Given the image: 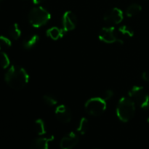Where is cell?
<instances>
[{"mask_svg":"<svg viewBox=\"0 0 149 149\" xmlns=\"http://www.w3.org/2000/svg\"><path fill=\"white\" fill-rule=\"evenodd\" d=\"M124 19V13L118 7H113L108 10L103 16V20L108 23L118 25L122 22Z\"/></svg>","mask_w":149,"mask_h":149,"instance_id":"7","label":"cell"},{"mask_svg":"<svg viewBox=\"0 0 149 149\" xmlns=\"http://www.w3.org/2000/svg\"><path fill=\"white\" fill-rule=\"evenodd\" d=\"M4 80L10 88L20 90L29 81V75L24 68L19 65H12L4 76Z\"/></svg>","mask_w":149,"mask_h":149,"instance_id":"1","label":"cell"},{"mask_svg":"<svg viewBox=\"0 0 149 149\" xmlns=\"http://www.w3.org/2000/svg\"><path fill=\"white\" fill-rule=\"evenodd\" d=\"M99 39L101 42L106 44H122L124 43L123 39L119 37L118 32L113 26L103 27L99 32Z\"/></svg>","mask_w":149,"mask_h":149,"instance_id":"6","label":"cell"},{"mask_svg":"<svg viewBox=\"0 0 149 149\" xmlns=\"http://www.w3.org/2000/svg\"><path fill=\"white\" fill-rule=\"evenodd\" d=\"M10 64V58H9L8 55L7 53H5L3 51L0 52V67L4 69L8 68L9 65Z\"/></svg>","mask_w":149,"mask_h":149,"instance_id":"19","label":"cell"},{"mask_svg":"<svg viewBox=\"0 0 149 149\" xmlns=\"http://www.w3.org/2000/svg\"><path fill=\"white\" fill-rule=\"evenodd\" d=\"M118 33H119L122 36H125V37L131 38L134 36V31L130 26H126V25H123V26H120L119 28V29H118Z\"/></svg>","mask_w":149,"mask_h":149,"instance_id":"18","label":"cell"},{"mask_svg":"<svg viewBox=\"0 0 149 149\" xmlns=\"http://www.w3.org/2000/svg\"><path fill=\"white\" fill-rule=\"evenodd\" d=\"M65 33V32L64 31L63 29H60V28L56 27V26H53V27L50 28V29L47 31L46 34L52 40L57 41L63 37Z\"/></svg>","mask_w":149,"mask_h":149,"instance_id":"12","label":"cell"},{"mask_svg":"<svg viewBox=\"0 0 149 149\" xmlns=\"http://www.w3.org/2000/svg\"><path fill=\"white\" fill-rule=\"evenodd\" d=\"M79 142V136L74 132H70L63 137L60 142L61 149H72L77 145Z\"/></svg>","mask_w":149,"mask_h":149,"instance_id":"10","label":"cell"},{"mask_svg":"<svg viewBox=\"0 0 149 149\" xmlns=\"http://www.w3.org/2000/svg\"><path fill=\"white\" fill-rule=\"evenodd\" d=\"M51 18L50 13L44 7H35L28 14V20L33 28H40L46 25Z\"/></svg>","mask_w":149,"mask_h":149,"instance_id":"3","label":"cell"},{"mask_svg":"<svg viewBox=\"0 0 149 149\" xmlns=\"http://www.w3.org/2000/svg\"><path fill=\"white\" fill-rule=\"evenodd\" d=\"M113 96V92L111 90H107L104 92L103 95V98L106 101H108L109 100L111 99Z\"/></svg>","mask_w":149,"mask_h":149,"instance_id":"22","label":"cell"},{"mask_svg":"<svg viewBox=\"0 0 149 149\" xmlns=\"http://www.w3.org/2000/svg\"><path fill=\"white\" fill-rule=\"evenodd\" d=\"M77 15L73 12L66 11L62 17V29L65 33L71 31L77 27Z\"/></svg>","mask_w":149,"mask_h":149,"instance_id":"8","label":"cell"},{"mask_svg":"<svg viewBox=\"0 0 149 149\" xmlns=\"http://www.w3.org/2000/svg\"><path fill=\"white\" fill-rule=\"evenodd\" d=\"M136 111V104L130 97H122L116 106V116L122 122H130L134 117Z\"/></svg>","mask_w":149,"mask_h":149,"instance_id":"2","label":"cell"},{"mask_svg":"<svg viewBox=\"0 0 149 149\" xmlns=\"http://www.w3.org/2000/svg\"><path fill=\"white\" fill-rule=\"evenodd\" d=\"M129 97L143 109L149 108V94L141 86H134L130 90Z\"/></svg>","mask_w":149,"mask_h":149,"instance_id":"4","label":"cell"},{"mask_svg":"<svg viewBox=\"0 0 149 149\" xmlns=\"http://www.w3.org/2000/svg\"><path fill=\"white\" fill-rule=\"evenodd\" d=\"M2 1V0H0V1Z\"/></svg>","mask_w":149,"mask_h":149,"instance_id":"27","label":"cell"},{"mask_svg":"<svg viewBox=\"0 0 149 149\" xmlns=\"http://www.w3.org/2000/svg\"><path fill=\"white\" fill-rule=\"evenodd\" d=\"M45 0H32L33 3L34 4H40L42 3H43Z\"/></svg>","mask_w":149,"mask_h":149,"instance_id":"24","label":"cell"},{"mask_svg":"<svg viewBox=\"0 0 149 149\" xmlns=\"http://www.w3.org/2000/svg\"><path fill=\"white\" fill-rule=\"evenodd\" d=\"M43 101L48 106H54L58 104V100L52 95H45L43 96Z\"/></svg>","mask_w":149,"mask_h":149,"instance_id":"21","label":"cell"},{"mask_svg":"<svg viewBox=\"0 0 149 149\" xmlns=\"http://www.w3.org/2000/svg\"><path fill=\"white\" fill-rule=\"evenodd\" d=\"M144 1H149V0H144Z\"/></svg>","mask_w":149,"mask_h":149,"instance_id":"26","label":"cell"},{"mask_svg":"<svg viewBox=\"0 0 149 149\" xmlns=\"http://www.w3.org/2000/svg\"><path fill=\"white\" fill-rule=\"evenodd\" d=\"M147 122H148V123L149 124V117L148 118V119H147Z\"/></svg>","mask_w":149,"mask_h":149,"instance_id":"25","label":"cell"},{"mask_svg":"<svg viewBox=\"0 0 149 149\" xmlns=\"http://www.w3.org/2000/svg\"><path fill=\"white\" fill-rule=\"evenodd\" d=\"M141 10H142V7L140 4H137V3H134V4H130L126 9L125 14L128 17H132L139 14Z\"/></svg>","mask_w":149,"mask_h":149,"instance_id":"14","label":"cell"},{"mask_svg":"<svg viewBox=\"0 0 149 149\" xmlns=\"http://www.w3.org/2000/svg\"><path fill=\"white\" fill-rule=\"evenodd\" d=\"M142 79L146 82H149V71H146L143 73Z\"/></svg>","mask_w":149,"mask_h":149,"instance_id":"23","label":"cell"},{"mask_svg":"<svg viewBox=\"0 0 149 149\" xmlns=\"http://www.w3.org/2000/svg\"><path fill=\"white\" fill-rule=\"evenodd\" d=\"M54 140V136L40 137L33 140L31 143L30 149H49V142Z\"/></svg>","mask_w":149,"mask_h":149,"instance_id":"11","label":"cell"},{"mask_svg":"<svg viewBox=\"0 0 149 149\" xmlns=\"http://www.w3.org/2000/svg\"><path fill=\"white\" fill-rule=\"evenodd\" d=\"M39 36L38 35H31L24 39L23 42V47L26 49H32L39 42Z\"/></svg>","mask_w":149,"mask_h":149,"instance_id":"13","label":"cell"},{"mask_svg":"<svg viewBox=\"0 0 149 149\" xmlns=\"http://www.w3.org/2000/svg\"><path fill=\"white\" fill-rule=\"evenodd\" d=\"M12 42L8 38L0 36V51H5L11 47Z\"/></svg>","mask_w":149,"mask_h":149,"instance_id":"20","label":"cell"},{"mask_svg":"<svg viewBox=\"0 0 149 149\" xmlns=\"http://www.w3.org/2000/svg\"><path fill=\"white\" fill-rule=\"evenodd\" d=\"M107 108L106 101L103 97H92L87 100L84 104V109L88 114L97 116L105 112Z\"/></svg>","mask_w":149,"mask_h":149,"instance_id":"5","label":"cell"},{"mask_svg":"<svg viewBox=\"0 0 149 149\" xmlns=\"http://www.w3.org/2000/svg\"><path fill=\"white\" fill-rule=\"evenodd\" d=\"M89 127V122L88 119L85 117H82L79 120V122L77 126V132L80 134V135H84L87 132V130Z\"/></svg>","mask_w":149,"mask_h":149,"instance_id":"17","label":"cell"},{"mask_svg":"<svg viewBox=\"0 0 149 149\" xmlns=\"http://www.w3.org/2000/svg\"><path fill=\"white\" fill-rule=\"evenodd\" d=\"M55 114L57 119L64 124L70 122L72 119V113L71 110L65 105H59L57 106L55 110Z\"/></svg>","mask_w":149,"mask_h":149,"instance_id":"9","label":"cell"},{"mask_svg":"<svg viewBox=\"0 0 149 149\" xmlns=\"http://www.w3.org/2000/svg\"><path fill=\"white\" fill-rule=\"evenodd\" d=\"M9 35L14 40H17L21 36V30L17 23H13L9 29Z\"/></svg>","mask_w":149,"mask_h":149,"instance_id":"15","label":"cell"},{"mask_svg":"<svg viewBox=\"0 0 149 149\" xmlns=\"http://www.w3.org/2000/svg\"><path fill=\"white\" fill-rule=\"evenodd\" d=\"M34 130L38 135H43L46 133L45 124L42 119H36L34 122Z\"/></svg>","mask_w":149,"mask_h":149,"instance_id":"16","label":"cell"}]
</instances>
